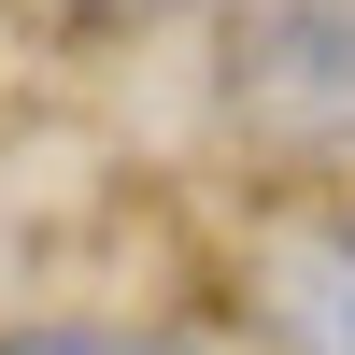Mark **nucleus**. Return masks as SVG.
<instances>
[{"label":"nucleus","mask_w":355,"mask_h":355,"mask_svg":"<svg viewBox=\"0 0 355 355\" xmlns=\"http://www.w3.org/2000/svg\"><path fill=\"white\" fill-rule=\"evenodd\" d=\"M256 313L270 355H355V227H299L256 256Z\"/></svg>","instance_id":"2"},{"label":"nucleus","mask_w":355,"mask_h":355,"mask_svg":"<svg viewBox=\"0 0 355 355\" xmlns=\"http://www.w3.org/2000/svg\"><path fill=\"white\" fill-rule=\"evenodd\" d=\"M227 114L284 157H355V0H227Z\"/></svg>","instance_id":"1"},{"label":"nucleus","mask_w":355,"mask_h":355,"mask_svg":"<svg viewBox=\"0 0 355 355\" xmlns=\"http://www.w3.org/2000/svg\"><path fill=\"white\" fill-rule=\"evenodd\" d=\"M0 355H214V341H171V327H28Z\"/></svg>","instance_id":"3"},{"label":"nucleus","mask_w":355,"mask_h":355,"mask_svg":"<svg viewBox=\"0 0 355 355\" xmlns=\"http://www.w3.org/2000/svg\"><path fill=\"white\" fill-rule=\"evenodd\" d=\"M100 15H157V0H100Z\"/></svg>","instance_id":"4"}]
</instances>
